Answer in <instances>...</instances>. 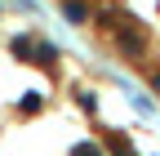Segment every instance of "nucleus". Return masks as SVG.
Returning <instances> with one entry per match:
<instances>
[{"instance_id":"obj_1","label":"nucleus","mask_w":160,"mask_h":156,"mask_svg":"<svg viewBox=\"0 0 160 156\" xmlns=\"http://www.w3.org/2000/svg\"><path fill=\"white\" fill-rule=\"evenodd\" d=\"M116 40H120V49H125V54H133V58L147 49V45H142V36H138V31H129V27H120V31H116Z\"/></svg>"},{"instance_id":"obj_2","label":"nucleus","mask_w":160,"mask_h":156,"mask_svg":"<svg viewBox=\"0 0 160 156\" xmlns=\"http://www.w3.org/2000/svg\"><path fill=\"white\" fill-rule=\"evenodd\" d=\"M62 13L71 18V23H85V18H89V9H85V0H62Z\"/></svg>"},{"instance_id":"obj_3","label":"nucleus","mask_w":160,"mask_h":156,"mask_svg":"<svg viewBox=\"0 0 160 156\" xmlns=\"http://www.w3.org/2000/svg\"><path fill=\"white\" fill-rule=\"evenodd\" d=\"M107 143H111V152H116V156H138V152H133V143L125 138V134H111Z\"/></svg>"},{"instance_id":"obj_4","label":"nucleus","mask_w":160,"mask_h":156,"mask_svg":"<svg viewBox=\"0 0 160 156\" xmlns=\"http://www.w3.org/2000/svg\"><path fill=\"white\" fill-rule=\"evenodd\" d=\"M71 156H102V147H98V143H76Z\"/></svg>"},{"instance_id":"obj_5","label":"nucleus","mask_w":160,"mask_h":156,"mask_svg":"<svg viewBox=\"0 0 160 156\" xmlns=\"http://www.w3.org/2000/svg\"><path fill=\"white\" fill-rule=\"evenodd\" d=\"M22 112H40V94H27V98H22Z\"/></svg>"},{"instance_id":"obj_6","label":"nucleus","mask_w":160,"mask_h":156,"mask_svg":"<svg viewBox=\"0 0 160 156\" xmlns=\"http://www.w3.org/2000/svg\"><path fill=\"white\" fill-rule=\"evenodd\" d=\"M151 85H156V94H160V71H156V76H151Z\"/></svg>"}]
</instances>
